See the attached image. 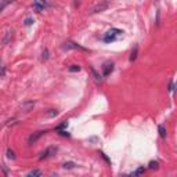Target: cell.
<instances>
[{
    "instance_id": "1",
    "label": "cell",
    "mask_w": 177,
    "mask_h": 177,
    "mask_svg": "<svg viewBox=\"0 0 177 177\" xmlns=\"http://www.w3.org/2000/svg\"><path fill=\"white\" fill-rule=\"evenodd\" d=\"M122 36H123V31H120V29H118V28H111L110 31L105 33V36L102 40H104L105 43H112Z\"/></svg>"
},
{
    "instance_id": "2",
    "label": "cell",
    "mask_w": 177,
    "mask_h": 177,
    "mask_svg": "<svg viewBox=\"0 0 177 177\" xmlns=\"http://www.w3.org/2000/svg\"><path fill=\"white\" fill-rule=\"evenodd\" d=\"M55 152H57V148H55V147H49V148L44 149L42 154H40L39 159H40V161H43V159H47V158H50V156L55 155Z\"/></svg>"
},
{
    "instance_id": "3",
    "label": "cell",
    "mask_w": 177,
    "mask_h": 177,
    "mask_svg": "<svg viewBox=\"0 0 177 177\" xmlns=\"http://www.w3.org/2000/svg\"><path fill=\"white\" fill-rule=\"evenodd\" d=\"M46 7H47L46 0H33V8L37 11V13H42Z\"/></svg>"
},
{
    "instance_id": "4",
    "label": "cell",
    "mask_w": 177,
    "mask_h": 177,
    "mask_svg": "<svg viewBox=\"0 0 177 177\" xmlns=\"http://www.w3.org/2000/svg\"><path fill=\"white\" fill-rule=\"evenodd\" d=\"M112 71H114V63L107 61V63L102 65V75H104V76H110L112 73Z\"/></svg>"
},
{
    "instance_id": "5",
    "label": "cell",
    "mask_w": 177,
    "mask_h": 177,
    "mask_svg": "<svg viewBox=\"0 0 177 177\" xmlns=\"http://www.w3.org/2000/svg\"><path fill=\"white\" fill-rule=\"evenodd\" d=\"M46 133L47 132H36V133H33V134H31V136H29V138H28V144H29V145H32L35 141H37L43 134H46Z\"/></svg>"
},
{
    "instance_id": "6",
    "label": "cell",
    "mask_w": 177,
    "mask_h": 177,
    "mask_svg": "<svg viewBox=\"0 0 177 177\" xmlns=\"http://www.w3.org/2000/svg\"><path fill=\"white\" fill-rule=\"evenodd\" d=\"M63 49H64V50H71V49H78V50H82V51H87V49H84V47L79 46V44H76V43H72V42H68V43H64Z\"/></svg>"
},
{
    "instance_id": "7",
    "label": "cell",
    "mask_w": 177,
    "mask_h": 177,
    "mask_svg": "<svg viewBox=\"0 0 177 177\" xmlns=\"http://www.w3.org/2000/svg\"><path fill=\"white\" fill-rule=\"evenodd\" d=\"M108 8V2H104V3H101V4H97L96 7H93V10H91V13H101V11H104V10H107Z\"/></svg>"
},
{
    "instance_id": "8",
    "label": "cell",
    "mask_w": 177,
    "mask_h": 177,
    "mask_svg": "<svg viewBox=\"0 0 177 177\" xmlns=\"http://www.w3.org/2000/svg\"><path fill=\"white\" fill-rule=\"evenodd\" d=\"M91 73H93V76H94V80H96L97 83H101V82H102V76L100 75V73L97 72L94 68H91Z\"/></svg>"
},
{
    "instance_id": "9",
    "label": "cell",
    "mask_w": 177,
    "mask_h": 177,
    "mask_svg": "<svg viewBox=\"0 0 177 177\" xmlns=\"http://www.w3.org/2000/svg\"><path fill=\"white\" fill-rule=\"evenodd\" d=\"M158 130H159V136H161L162 138H166L167 130H166V127H165L163 125H159V126H158Z\"/></svg>"
},
{
    "instance_id": "10",
    "label": "cell",
    "mask_w": 177,
    "mask_h": 177,
    "mask_svg": "<svg viewBox=\"0 0 177 177\" xmlns=\"http://www.w3.org/2000/svg\"><path fill=\"white\" fill-rule=\"evenodd\" d=\"M137 51H138V47L134 46V49L132 50V54H130V61H134L137 58Z\"/></svg>"
},
{
    "instance_id": "11",
    "label": "cell",
    "mask_w": 177,
    "mask_h": 177,
    "mask_svg": "<svg viewBox=\"0 0 177 177\" xmlns=\"http://www.w3.org/2000/svg\"><path fill=\"white\" fill-rule=\"evenodd\" d=\"M148 167H149L151 170H156V169L159 167V163H158L156 161H151V162L148 163Z\"/></svg>"
},
{
    "instance_id": "12",
    "label": "cell",
    "mask_w": 177,
    "mask_h": 177,
    "mask_svg": "<svg viewBox=\"0 0 177 177\" xmlns=\"http://www.w3.org/2000/svg\"><path fill=\"white\" fill-rule=\"evenodd\" d=\"M26 176H28V177H31V176H43V172H42V170H31Z\"/></svg>"
},
{
    "instance_id": "13",
    "label": "cell",
    "mask_w": 177,
    "mask_h": 177,
    "mask_svg": "<svg viewBox=\"0 0 177 177\" xmlns=\"http://www.w3.org/2000/svg\"><path fill=\"white\" fill-rule=\"evenodd\" d=\"M75 166H76V163H73V162H65V163H63L64 169H73Z\"/></svg>"
},
{
    "instance_id": "14",
    "label": "cell",
    "mask_w": 177,
    "mask_h": 177,
    "mask_svg": "<svg viewBox=\"0 0 177 177\" xmlns=\"http://www.w3.org/2000/svg\"><path fill=\"white\" fill-rule=\"evenodd\" d=\"M4 75H6V68H4V64H3V61L0 60V78H3Z\"/></svg>"
},
{
    "instance_id": "15",
    "label": "cell",
    "mask_w": 177,
    "mask_h": 177,
    "mask_svg": "<svg viewBox=\"0 0 177 177\" xmlns=\"http://www.w3.org/2000/svg\"><path fill=\"white\" fill-rule=\"evenodd\" d=\"M10 3V0H0V13H2L3 10H4V7Z\"/></svg>"
},
{
    "instance_id": "16",
    "label": "cell",
    "mask_w": 177,
    "mask_h": 177,
    "mask_svg": "<svg viewBox=\"0 0 177 177\" xmlns=\"http://www.w3.org/2000/svg\"><path fill=\"white\" fill-rule=\"evenodd\" d=\"M144 172H145V169H144V166H141V167H138V169L136 170L134 173H133V176H138V175H143Z\"/></svg>"
},
{
    "instance_id": "17",
    "label": "cell",
    "mask_w": 177,
    "mask_h": 177,
    "mask_svg": "<svg viewBox=\"0 0 177 177\" xmlns=\"http://www.w3.org/2000/svg\"><path fill=\"white\" fill-rule=\"evenodd\" d=\"M42 60H43V61H47V60H49V50H47V49L42 53Z\"/></svg>"
},
{
    "instance_id": "18",
    "label": "cell",
    "mask_w": 177,
    "mask_h": 177,
    "mask_svg": "<svg viewBox=\"0 0 177 177\" xmlns=\"http://www.w3.org/2000/svg\"><path fill=\"white\" fill-rule=\"evenodd\" d=\"M58 115V112L55 111V110H50V112H47V116L49 118H53V116H57Z\"/></svg>"
},
{
    "instance_id": "19",
    "label": "cell",
    "mask_w": 177,
    "mask_h": 177,
    "mask_svg": "<svg viewBox=\"0 0 177 177\" xmlns=\"http://www.w3.org/2000/svg\"><path fill=\"white\" fill-rule=\"evenodd\" d=\"M7 158L8 159H15V154H14V151L8 149V151H7Z\"/></svg>"
},
{
    "instance_id": "20",
    "label": "cell",
    "mask_w": 177,
    "mask_h": 177,
    "mask_svg": "<svg viewBox=\"0 0 177 177\" xmlns=\"http://www.w3.org/2000/svg\"><path fill=\"white\" fill-rule=\"evenodd\" d=\"M69 71H71V72H79V71H80V67H79V65H72L69 68Z\"/></svg>"
},
{
    "instance_id": "21",
    "label": "cell",
    "mask_w": 177,
    "mask_h": 177,
    "mask_svg": "<svg viewBox=\"0 0 177 177\" xmlns=\"http://www.w3.org/2000/svg\"><path fill=\"white\" fill-rule=\"evenodd\" d=\"M32 24H33V19H32V18H26V19H25V25H26V26L32 25Z\"/></svg>"
},
{
    "instance_id": "22",
    "label": "cell",
    "mask_w": 177,
    "mask_h": 177,
    "mask_svg": "<svg viewBox=\"0 0 177 177\" xmlns=\"http://www.w3.org/2000/svg\"><path fill=\"white\" fill-rule=\"evenodd\" d=\"M67 126H68V122H64L63 125H60V126L57 127V132H58V130H61V129H64V127H67Z\"/></svg>"
},
{
    "instance_id": "23",
    "label": "cell",
    "mask_w": 177,
    "mask_h": 177,
    "mask_svg": "<svg viewBox=\"0 0 177 177\" xmlns=\"http://www.w3.org/2000/svg\"><path fill=\"white\" fill-rule=\"evenodd\" d=\"M175 90V83L173 82H170V84H169V91H173Z\"/></svg>"
}]
</instances>
